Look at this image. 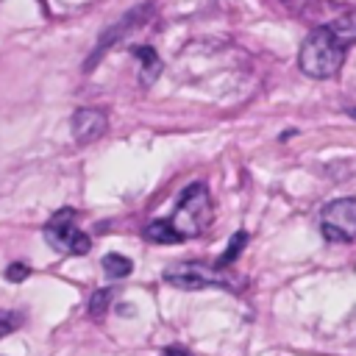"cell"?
<instances>
[{
  "mask_svg": "<svg viewBox=\"0 0 356 356\" xmlns=\"http://www.w3.org/2000/svg\"><path fill=\"white\" fill-rule=\"evenodd\" d=\"M131 53H134L136 61H139V78H142V83H145V86L153 83V81L159 78V72H161V58L156 56V50L147 47V44H136Z\"/></svg>",
  "mask_w": 356,
  "mask_h": 356,
  "instance_id": "8",
  "label": "cell"
},
{
  "mask_svg": "<svg viewBox=\"0 0 356 356\" xmlns=\"http://www.w3.org/2000/svg\"><path fill=\"white\" fill-rule=\"evenodd\" d=\"M28 275H31V270L25 264H8V270H6V278L8 281H25Z\"/></svg>",
  "mask_w": 356,
  "mask_h": 356,
  "instance_id": "14",
  "label": "cell"
},
{
  "mask_svg": "<svg viewBox=\"0 0 356 356\" xmlns=\"http://www.w3.org/2000/svg\"><path fill=\"white\" fill-rule=\"evenodd\" d=\"M353 42H356V19L353 17H342V19H334L328 25L314 28L303 39L300 53H298L300 72L314 78V81L334 78L342 70L345 53Z\"/></svg>",
  "mask_w": 356,
  "mask_h": 356,
  "instance_id": "1",
  "label": "cell"
},
{
  "mask_svg": "<svg viewBox=\"0 0 356 356\" xmlns=\"http://www.w3.org/2000/svg\"><path fill=\"white\" fill-rule=\"evenodd\" d=\"M147 14H150V11H147L145 6H139V8L128 11V14L122 17V19H117V25H111V28H108V31H106V33L100 36V42H97V47H95L92 58L86 61V70H92V67H95V61H97V58H100V56H103V53H106V50H108V47H111V44L117 42V39H122V36H125L128 31H134L136 25H142V19H145Z\"/></svg>",
  "mask_w": 356,
  "mask_h": 356,
  "instance_id": "7",
  "label": "cell"
},
{
  "mask_svg": "<svg viewBox=\"0 0 356 356\" xmlns=\"http://www.w3.org/2000/svg\"><path fill=\"white\" fill-rule=\"evenodd\" d=\"M25 323V317L19 312H8V309H0V337H8L14 334L19 325Z\"/></svg>",
  "mask_w": 356,
  "mask_h": 356,
  "instance_id": "12",
  "label": "cell"
},
{
  "mask_svg": "<svg viewBox=\"0 0 356 356\" xmlns=\"http://www.w3.org/2000/svg\"><path fill=\"white\" fill-rule=\"evenodd\" d=\"M131 270H134L131 259H125V256H120V253H106V256H103V273H106L108 278H125Z\"/></svg>",
  "mask_w": 356,
  "mask_h": 356,
  "instance_id": "10",
  "label": "cell"
},
{
  "mask_svg": "<svg viewBox=\"0 0 356 356\" xmlns=\"http://www.w3.org/2000/svg\"><path fill=\"white\" fill-rule=\"evenodd\" d=\"M211 197H209V189L203 181L186 186L181 192V200H178V209L175 214L170 217V225L178 231L181 239H189V236H197L209 228L211 222Z\"/></svg>",
  "mask_w": 356,
  "mask_h": 356,
  "instance_id": "2",
  "label": "cell"
},
{
  "mask_svg": "<svg viewBox=\"0 0 356 356\" xmlns=\"http://www.w3.org/2000/svg\"><path fill=\"white\" fill-rule=\"evenodd\" d=\"M161 278L175 286V289H206V286H231L222 275H220V267H209V264H200V261H181V264H172L161 273Z\"/></svg>",
  "mask_w": 356,
  "mask_h": 356,
  "instance_id": "5",
  "label": "cell"
},
{
  "mask_svg": "<svg viewBox=\"0 0 356 356\" xmlns=\"http://www.w3.org/2000/svg\"><path fill=\"white\" fill-rule=\"evenodd\" d=\"M70 128H72V139L78 145H89V142H95L106 134L108 120L100 108H78L70 120Z\"/></svg>",
  "mask_w": 356,
  "mask_h": 356,
  "instance_id": "6",
  "label": "cell"
},
{
  "mask_svg": "<svg viewBox=\"0 0 356 356\" xmlns=\"http://www.w3.org/2000/svg\"><path fill=\"white\" fill-rule=\"evenodd\" d=\"M320 231L328 242L356 239V197H337L320 214Z\"/></svg>",
  "mask_w": 356,
  "mask_h": 356,
  "instance_id": "4",
  "label": "cell"
},
{
  "mask_svg": "<svg viewBox=\"0 0 356 356\" xmlns=\"http://www.w3.org/2000/svg\"><path fill=\"white\" fill-rule=\"evenodd\" d=\"M111 295H114V289H108V286H103V289H97V292L92 295V300H89V312H92V317H100V314L108 309Z\"/></svg>",
  "mask_w": 356,
  "mask_h": 356,
  "instance_id": "13",
  "label": "cell"
},
{
  "mask_svg": "<svg viewBox=\"0 0 356 356\" xmlns=\"http://www.w3.org/2000/svg\"><path fill=\"white\" fill-rule=\"evenodd\" d=\"M147 239L150 242H159V245H170V242H181L178 231L170 225V220H153L147 228H145Z\"/></svg>",
  "mask_w": 356,
  "mask_h": 356,
  "instance_id": "9",
  "label": "cell"
},
{
  "mask_svg": "<svg viewBox=\"0 0 356 356\" xmlns=\"http://www.w3.org/2000/svg\"><path fill=\"white\" fill-rule=\"evenodd\" d=\"M164 356H192V353L181 345H170V348H164Z\"/></svg>",
  "mask_w": 356,
  "mask_h": 356,
  "instance_id": "15",
  "label": "cell"
},
{
  "mask_svg": "<svg viewBox=\"0 0 356 356\" xmlns=\"http://www.w3.org/2000/svg\"><path fill=\"white\" fill-rule=\"evenodd\" d=\"M42 234H44V242L53 250H61V253L81 256V253H89V248H92V239L78 225V211L75 209H58L44 222Z\"/></svg>",
  "mask_w": 356,
  "mask_h": 356,
  "instance_id": "3",
  "label": "cell"
},
{
  "mask_svg": "<svg viewBox=\"0 0 356 356\" xmlns=\"http://www.w3.org/2000/svg\"><path fill=\"white\" fill-rule=\"evenodd\" d=\"M245 242H248V234H245V231H239V234H234V236H231V242H228V250L222 253V259H220V264H217V267L222 270L225 264H231V261H234V259H236V256L242 253V248H245Z\"/></svg>",
  "mask_w": 356,
  "mask_h": 356,
  "instance_id": "11",
  "label": "cell"
}]
</instances>
